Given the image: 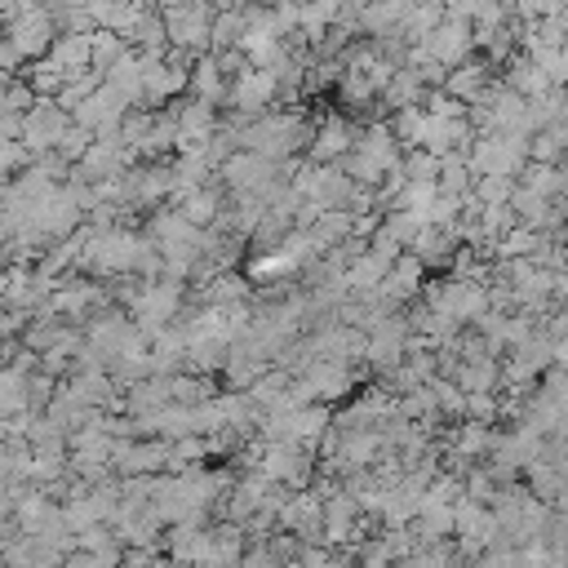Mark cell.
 Wrapping results in <instances>:
<instances>
[{
    "mask_svg": "<svg viewBox=\"0 0 568 568\" xmlns=\"http://www.w3.org/2000/svg\"><path fill=\"white\" fill-rule=\"evenodd\" d=\"M5 36L10 45L32 62V58H45L58 40V23H54V10L45 0H19V14L5 23Z\"/></svg>",
    "mask_w": 568,
    "mask_h": 568,
    "instance_id": "cell-1",
    "label": "cell"
},
{
    "mask_svg": "<svg viewBox=\"0 0 568 568\" xmlns=\"http://www.w3.org/2000/svg\"><path fill=\"white\" fill-rule=\"evenodd\" d=\"M213 10L209 0H178V5H165V27H169V45L187 49L191 58L209 54L213 45Z\"/></svg>",
    "mask_w": 568,
    "mask_h": 568,
    "instance_id": "cell-2",
    "label": "cell"
},
{
    "mask_svg": "<svg viewBox=\"0 0 568 568\" xmlns=\"http://www.w3.org/2000/svg\"><path fill=\"white\" fill-rule=\"evenodd\" d=\"M280 174H284L280 161H271V156H262V152H253V147H236V152L218 165V182H223L227 191H249V196H267V187H271Z\"/></svg>",
    "mask_w": 568,
    "mask_h": 568,
    "instance_id": "cell-3",
    "label": "cell"
},
{
    "mask_svg": "<svg viewBox=\"0 0 568 568\" xmlns=\"http://www.w3.org/2000/svg\"><path fill=\"white\" fill-rule=\"evenodd\" d=\"M280 103V81L271 67H245L240 76H232V90H227V107L232 111H245V116H262Z\"/></svg>",
    "mask_w": 568,
    "mask_h": 568,
    "instance_id": "cell-4",
    "label": "cell"
},
{
    "mask_svg": "<svg viewBox=\"0 0 568 568\" xmlns=\"http://www.w3.org/2000/svg\"><path fill=\"white\" fill-rule=\"evenodd\" d=\"M426 267L413 249H404L395 262H391V271L382 275V284H378V298L391 307V311H404L409 303H417L422 298V284H426Z\"/></svg>",
    "mask_w": 568,
    "mask_h": 568,
    "instance_id": "cell-5",
    "label": "cell"
},
{
    "mask_svg": "<svg viewBox=\"0 0 568 568\" xmlns=\"http://www.w3.org/2000/svg\"><path fill=\"white\" fill-rule=\"evenodd\" d=\"M129 107H133V103H129V94H125L120 85L103 81L90 98H81V103H76L71 120H76V125H90L94 133H111V129H120V120H125V111H129Z\"/></svg>",
    "mask_w": 568,
    "mask_h": 568,
    "instance_id": "cell-6",
    "label": "cell"
},
{
    "mask_svg": "<svg viewBox=\"0 0 568 568\" xmlns=\"http://www.w3.org/2000/svg\"><path fill=\"white\" fill-rule=\"evenodd\" d=\"M71 125V111L58 103V98H36V107L23 116V142L40 156V152H54L58 138L67 133Z\"/></svg>",
    "mask_w": 568,
    "mask_h": 568,
    "instance_id": "cell-7",
    "label": "cell"
},
{
    "mask_svg": "<svg viewBox=\"0 0 568 568\" xmlns=\"http://www.w3.org/2000/svg\"><path fill=\"white\" fill-rule=\"evenodd\" d=\"M360 374H365V365H346V360H311L303 369V378L311 382V395L324 400V404H342L355 387H360Z\"/></svg>",
    "mask_w": 568,
    "mask_h": 568,
    "instance_id": "cell-8",
    "label": "cell"
},
{
    "mask_svg": "<svg viewBox=\"0 0 568 568\" xmlns=\"http://www.w3.org/2000/svg\"><path fill=\"white\" fill-rule=\"evenodd\" d=\"M355 147V120L351 116H320L316 133L307 142V161L316 165H342V156Z\"/></svg>",
    "mask_w": 568,
    "mask_h": 568,
    "instance_id": "cell-9",
    "label": "cell"
},
{
    "mask_svg": "<svg viewBox=\"0 0 568 568\" xmlns=\"http://www.w3.org/2000/svg\"><path fill=\"white\" fill-rule=\"evenodd\" d=\"M253 275H240L236 267H223V271H213L204 284H196V294L191 303H209V307H245L253 303Z\"/></svg>",
    "mask_w": 568,
    "mask_h": 568,
    "instance_id": "cell-10",
    "label": "cell"
},
{
    "mask_svg": "<svg viewBox=\"0 0 568 568\" xmlns=\"http://www.w3.org/2000/svg\"><path fill=\"white\" fill-rule=\"evenodd\" d=\"M422 49L436 62H445V67H458V62H466L475 54V27L466 19H445L431 36L422 40Z\"/></svg>",
    "mask_w": 568,
    "mask_h": 568,
    "instance_id": "cell-11",
    "label": "cell"
},
{
    "mask_svg": "<svg viewBox=\"0 0 568 568\" xmlns=\"http://www.w3.org/2000/svg\"><path fill=\"white\" fill-rule=\"evenodd\" d=\"M182 209V218L196 223V227H218L223 213H227V187L223 182H209V187H196L187 196L174 200Z\"/></svg>",
    "mask_w": 568,
    "mask_h": 568,
    "instance_id": "cell-12",
    "label": "cell"
},
{
    "mask_svg": "<svg viewBox=\"0 0 568 568\" xmlns=\"http://www.w3.org/2000/svg\"><path fill=\"white\" fill-rule=\"evenodd\" d=\"M502 81L516 90V94H524V98H542V94H551L555 85H551V76H546V67L537 62V58H529L524 49L520 54H511L507 62H502Z\"/></svg>",
    "mask_w": 568,
    "mask_h": 568,
    "instance_id": "cell-13",
    "label": "cell"
},
{
    "mask_svg": "<svg viewBox=\"0 0 568 568\" xmlns=\"http://www.w3.org/2000/svg\"><path fill=\"white\" fill-rule=\"evenodd\" d=\"M458 232L453 227H440V223H422V232L409 240V249L426 262V267H449L453 253H458Z\"/></svg>",
    "mask_w": 568,
    "mask_h": 568,
    "instance_id": "cell-14",
    "label": "cell"
},
{
    "mask_svg": "<svg viewBox=\"0 0 568 568\" xmlns=\"http://www.w3.org/2000/svg\"><path fill=\"white\" fill-rule=\"evenodd\" d=\"M227 90H232V76L218 67V58H213V54H200V58L191 62V85H187V94H196V98H204V103L227 107Z\"/></svg>",
    "mask_w": 568,
    "mask_h": 568,
    "instance_id": "cell-15",
    "label": "cell"
},
{
    "mask_svg": "<svg viewBox=\"0 0 568 568\" xmlns=\"http://www.w3.org/2000/svg\"><path fill=\"white\" fill-rule=\"evenodd\" d=\"M426 94H431V85L417 76V67H413V62H400L395 76H391V85L382 90V103H387V111H400V107L426 103Z\"/></svg>",
    "mask_w": 568,
    "mask_h": 568,
    "instance_id": "cell-16",
    "label": "cell"
},
{
    "mask_svg": "<svg viewBox=\"0 0 568 568\" xmlns=\"http://www.w3.org/2000/svg\"><path fill=\"white\" fill-rule=\"evenodd\" d=\"M387 125H391V133H395L400 147H404V152H413V147H422L426 125H431V111H426L422 103H417V107H400V111H391V116H387Z\"/></svg>",
    "mask_w": 568,
    "mask_h": 568,
    "instance_id": "cell-17",
    "label": "cell"
},
{
    "mask_svg": "<svg viewBox=\"0 0 568 568\" xmlns=\"http://www.w3.org/2000/svg\"><path fill=\"white\" fill-rule=\"evenodd\" d=\"M129 40V49H138V54H165L169 49V27H165V10L156 5L152 14H142V23L125 36Z\"/></svg>",
    "mask_w": 568,
    "mask_h": 568,
    "instance_id": "cell-18",
    "label": "cell"
},
{
    "mask_svg": "<svg viewBox=\"0 0 568 568\" xmlns=\"http://www.w3.org/2000/svg\"><path fill=\"white\" fill-rule=\"evenodd\" d=\"M23 76L32 81V90L40 94V98H58L62 94V85H67V76H71V71L58 62V58H32L27 67H23Z\"/></svg>",
    "mask_w": 568,
    "mask_h": 568,
    "instance_id": "cell-19",
    "label": "cell"
},
{
    "mask_svg": "<svg viewBox=\"0 0 568 568\" xmlns=\"http://www.w3.org/2000/svg\"><path fill=\"white\" fill-rule=\"evenodd\" d=\"M125 54H129V40H125L120 32H111V27H94V32H90V67H98L103 76H107V71H111Z\"/></svg>",
    "mask_w": 568,
    "mask_h": 568,
    "instance_id": "cell-20",
    "label": "cell"
},
{
    "mask_svg": "<svg viewBox=\"0 0 568 568\" xmlns=\"http://www.w3.org/2000/svg\"><path fill=\"white\" fill-rule=\"evenodd\" d=\"M436 182H440L445 196H471L475 169H471V161L462 152H449V156H440V178Z\"/></svg>",
    "mask_w": 568,
    "mask_h": 568,
    "instance_id": "cell-21",
    "label": "cell"
},
{
    "mask_svg": "<svg viewBox=\"0 0 568 568\" xmlns=\"http://www.w3.org/2000/svg\"><path fill=\"white\" fill-rule=\"evenodd\" d=\"M49 58H58L67 71H81L90 67V32H58Z\"/></svg>",
    "mask_w": 568,
    "mask_h": 568,
    "instance_id": "cell-22",
    "label": "cell"
},
{
    "mask_svg": "<svg viewBox=\"0 0 568 568\" xmlns=\"http://www.w3.org/2000/svg\"><path fill=\"white\" fill-rule=\"evenodd\" d=\"M23 409H27V374H19L14 365H0V417Z\"/></svg>",
    "mask_w": 568,
    "mask_h": 568,
    "instance_id": "cell-23",
    "label": "cell"
},
{
    "mask_svg": "<svg viewBox=\"0 0 568 568\" xmlns=\"http://www.w3.org/2000/svg\"><path fill=\"white\" fill-rule=\"evenodd\" d=\"M471 196H475L480 204H502V200L516 196V178H511V174H475Z\"/></svg>",
    "mask_w": 568,
    "mask_h": 568,
    "instance_id": "cell-24",
    "label": "cell"
},
{
    "mask_svg": "<svg viewBox=\"0 0 568 568\" xmlns=\"http://www.w3.org/2000/svg\"><path fill=\"white\" fill-rule=\"evenodd\" d=\"M94 138H98V133H94L90 125H76V120H71V125H67V133L58 138V147H54V152H58V156H67L71 165H76V161L94 147Z\"/></svg>",
    "mask_w": 568,
    "mask_h": 568,
    "instance_id": "cell-25",
    "label": "cell"
},
{
    "mask_svg": "<svg viewBox=\"0 0 568 568\" xmlns=\"http://www.w3.org/2000/svg\"><path fill=\"white\" fill-rule=\"evenodd\" d=\"M36 90H32V81L23 76V71H19V76L10 81V85H0V107H10V111H19V116H27L32 107H36Z\"/></svg>",
    "mask_w": 568,
    "mask_h": 568,
    "instance_id": "cell-26",
    "label": "cell"
},
{
    "mask_svg": "<svg viewBox=\"0 0 568 568\" xmlns=\"http://www.w3.org/2000/svg\"><path fill=\"white\" fill-rule=\"evenodd\" d=\"M404 174L413 178V182H436L440 178V156L436 152H426V147H413V152H404Z\"/></svg>",
    "mask_w": 568,
    "mask_h": 568,
    "instance_id": "cell-27",
    "label": "cell"
},
{
    "mask_svg": "<svg viewBox=\"0 0 568 568\" xmlns=\"http://www.w3.org/2000/svg\"><path fill=\"white\" fill-rule=\"evenodd\" d=\"M58 382H62V378H54L49 369H36V374H27V409H45V404L54 400Z\"/></svg>",
    "mask_w": 568,
    "mask_h": 568,
    "instance_id": "cell-28",
    "label": "cell"
},
{
    "mask_svg": "<svg viewBox=\"0 0 568 568\" xmlns=\"http://www.w3.org/2000/svg\"><path fill=\"white\" fill-rule=\"evenodd\" d=\"M5 138H23V116L10 111V107H0V142Z\"/></svg>",
    "mask_w": 568,
    "mask_h": 568,
    "instance_id": "cell-29",
    "label": "cell"
},
{
    "mask_svg": "<svg viewBox=\"0 0 568 568\" xmlns=\"http://www.w3.org/2000/svg\"><path fill=\"white\" fill-rule=\"evenodd\" d=\"M223 5H258V0H218V10H223Z\"/></svg>",
    "mask_w": 568,
    "mask_h": 568,
    "instance_id": "cell-30",
    "label": "cell"
},
{
    "mask_svg": "<svg viewBox=\"0 0 568 568\" xmlns=\"http://www.w3.org/2000/svg\"><path fill=\"white\" fill-rule=\"evenodd\" d=\"M5 45H10V40H5V27H0V54H5Z\"/></svg>",
    "mask_w": 568,
    "mask_h": 568,
    "instance_id": "cell-31",
    "label": "cell"
}]
</instances>
